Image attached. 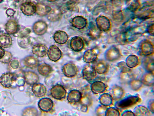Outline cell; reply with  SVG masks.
Listing matches in <instances>:
<instances>
[{
  "label": "cell",
  "mask_w": 154,
  "mask_h": 116,
  "mask_svg": "<svg viewBox=\"0 0 154 116\" xmlns=\"http://www.w3.org/2000/svg\"><path fill=\"white\" fill-rule=\"evenodd\" d=\"M140 97L136 95H129L122 98L115 104L116 107L121 110H125L131 108L141 101Z\"/></svg>",
  "instance_id": "6da1fadb"
},
{
  "label": "cell",
  "mask_w": 154,
  "mask_h": 116,
  "mask_svg": "<svg viewBox=\"0 0 154 116\" xmlns=\"http://www.w3.org/2000/svg\"><path fill=\"white\" fill-rule=\"evenodd\" d=\"M51 94L55 99L61 100L65 98L66 94V91L64 87L60 84H56L51 89Z\"/></svg>",
  "instance_id": "7a4b0ae2"
},
{
  "label": "cell",
  "mask_w": 154,
  "mask_h": 116,
  "mask_svg": "<svg viewBox=\"0 0 154 116\" xmlns=\"http://www.w3.org/2000/svg\"><path fill=\"white\" fill-rule=\"evenodd\" d=\"M95 21L97 27L100 31L106 32L109 30L111 22L106 17L102 15L98 16L96 19Z\"/></svg>",
  "instance_id": "3957f363"
},
{
  "label": "cell",
  "mask_w": 154,
  "mask_h": 116,
  "mask_svg": "<svg viewBox=\"0 0 154 116\" xmlns=\"http://www.w3.org/2000/svg\"><path fill=\"white\" fill-rule=\"evenodd\" d=\"M38 106L40 110L45 113L51 111L53 108L54 105L53 101L48 98H43L38 102Z\"/></svg>",
  "instance_id": "277c9868"
},
{
  "label": "cell",
  "mask_w": 154,
  "mask_h": 116,
  "mask_svg": "<svg viewBox=\"0 0 154 116\" xmlns=\"http://www.w3.org/2000/svg\"><path fill=\"white\" fill-rule=\"evenodd\" d=\"M47 55L50 60L56 62L61 58L62 52L58 47L53 45H51L48 49Z\"/></svg>",
  "instance_id": "5b68a950"
},
{
  "label": "cell",
  "mask_w": 154,
  "mask_h": 116,
  "mask_svg": "<svg viewBox=\"0 0 154 116\" xmlns=\"http://www.w3.org/2000/svg\"><path fill=\"white\" fill-rule=\"evenodd\" d=\"M121 56L120 51L117 48L111 47L106 51L105 57L106 60L109 62H114L119 60Z\"/></svg>",
  "instance_id": "8992f818"
},
{
  "label": "cell",
  "mask_w": 154,
  "mask_h": 116,
  "mask_svg": "<svg viewBox=\"0 0 154 116\" xmlns=\"http://www.w3.org/2000/svg\"><path fill=\"white\" fill-rule=\"evenodd\" d=\"M97 73L94 66L90 65L85 66L82 71L83 78L88 81L94 79L97 76Z\"/></svg>",
  "instance_id": "52a82bcc"
},
{
  "label": "cell",
  "mask_w": 154,
  "mask_h": 116,
  "mask_svg": "<svg viewBox=\"0 0 154 116\" xmlns=\"http://www.w3.org/2000/svg\"><path fill=\"white\" fill-rule=\"evenodd\" d=\"M63 73L66 77L72 78L77 74L78 69L77 66L72 63H67L64 64L62 68Z\"/></svg>",
  "instance_id": "ba28073f"
},
{
  "label": "cell",
  "mask_w": 154,
  "mask_h": 116,
  "mask_svg": "<svg viewBox=\"0 0 154 116\" xmlns=\"http://www.w3.org/2000/svg\"><path fill=\"white\" fill-rule=\"evenodd\" d=\"M140 49L141 53L144 56H149L154 53L153 45L151 42L147 40H144L142 42Z\"/></svg>",
  "instance_id": "9c48e42d"
},
{
  "label": "cell",
  "mask_w": 154,
  "mask_h": 116,
  "mask_svg": "<svg viewBox=\"0 0 154 116\" xmlns=\"http://www.w3.org/2000/svg\"><path fill=\"white\" fill-rule=\"evenodd\" d=\"M70 48L75 52L81 51L84 47V41L81 37L75 36L72 37L70 42Z\"/></svg>",
  "instance_id": "30bf717a"
},
{
  "label": "cell",
  "mask_w": 154,
  "mask_h": 116,
  "mask_svg": "<svg viewBox=\"0 0 154 116\" xmlns=\"http://www.w3.org/2000/svg\"><path fill=\"white\" fill-rule=\"evenodd\" d=\"M109 94L113 100L117 101L123 98L125 95V91L122 87L116 85L111 88Z\"/></svg>",
  "instance_id": "8fae6325"
},
{
  "label": "cell",
  "mask_w": 154,
  "mask_h": 116,
  "mask_svg": "<svg viewBox=\"0 0 154 116\" xmlns=\"http://www.w3.org/2000/svg\"><path fill=\"white\" fill-rule=\"evenodd\" d=\"M20 9L24 15L31 16L36 12V5L32 2H26L21 4Z\"/></svg>",
  "instance_id": "7c38bea8"
},
{
  "label": "cell",
  "mask_w": 154,
  "mask_h": 116,
  "mask_svg": "<svg viewBox=\"0 0 154 116\" xmlns=\"http://www.w3.org/2000/svg\"><path fill=\"white\" fill-rule=\"evenodd\" d=\"M34 32L38 35H42L47 31L48 25L44 21H39L35 22L32 27Z\"/></svg>",
  "instance_id": "4fadbf2b"
},
{
  "label": "cell",
  "mask_w": 154,
  "mask_h": 116,
  "mask_svg": "<svg viewBox=\"0 0 154 116\" xmlns=\"http://www.w3.org/2000/svg\"><path fill=\"white\" fill-rule=\"evenodd\" d=\"M14 79V74L8 72L3 73L0 78V83L4 87L9 88L12 85Z\"/></svg>",
  "instance_id": "5bb4252c"
},
{
  "label": "cell",
  "mask_w": 154,
  "mask_h": 116,
  "mask_svg": "<svg viewBox=\"0 0 154 116\" xmlns=\"http://www.w3.org/2000/svg\"><path fill=\"white\" fill-rule=\"evenodd\" d=\"M82 98V94L79 90L73 89L70 91L67 96L68 102L71 104H75L80 102Z\"/></svg>",
  "instance_id": "9a60e30c"
},
{
  "label": "cell",
  "mask_w": 154,
  "mask_h": 116,
  "mask_svg": "<svg viewBox=\"0 0 154 116\" xmlns=\"http://www.w3.org/2000/svg\"><path fill=\"white\" fill-rule=\"evenodd\" d=\"M48 50V47L44 45L37 44L33 46L32 52L34 54L38 57H43L47 54Z\"/></svg>",
  "instance_id": "2e32d148"
},
{
  "label": "cell",
  "mask_w": 154,
  "mask_h": 116,
  "mask_svg": "<svg viewBox=\"0 0 154 116\" xmlns=\"http://www.w3.org/2000/svg\"><path fill=\"white\" fill-rule=\"evenodd\" d=\"M32 91L36 97L42 98L45 95L47 89L43 84L37 83L32 85Z\"/></svg>",
  "instance_id": "e0dca14e"
},
{
  "label": "cell",
  "mask_w": 154,
  "mask_h": 116,
  "mask_svg": "<svg viewBox=\"0 0 154 116\" xmlns=\"http://www.w3.org/2000/svg\"><path fill=\"white\" fill-rule=\"evenodd\" d=\"M18 29L17 23L14 19H9L5 25V30L7 33L9 34H16L18 31Z\"/></svg>",
  "instance_id": "ac0fdd59"
},
{
  "label": "cell",
  "mask_w": 154,
  "mask_h": 116,
  "mask_svg": "<svg viewBox=\"0 0 154 116\" xmlns=\"http://www.w3.org/2000/svg\"><path fill=\"white\" fill-rule=\"evenodd\" d=\"M24 79L26 83L30 85L37 83L39 80V77L35 72L28 71L25 72Z\"/></svg>",
  "instance_id": "d6986e66"
},
{
  "label": "cell",
  "mask_w": 154,
  "mask_h": 116,
  "mask_svg": "<svg viewBox=\"0 0 154 116\" xmlns=\"http://www.w3.org/2000/svg\"><path fill=\"white\" fill-rule=\"evenodd\" d=\"M72 26L74 27L79 29L84 28L87 25V21L84 17L77 16L73 18L71 21Z\"/></svg>",
  "instance_id": "ffe728a7"
},
{
  "label": "cell",
  "mask_w": 154,
  "mask_h": 116,
  "mask_svg": "<svg viewBox=\"0 0 154 116\" xmlns=\"http://www.w3.org/2000/svg\"><path fill=\"white\" fill-rule=\"evenodd\" d=\"M106 89V84L100 81H96L93 82L91 85V91L95 94L103 93Z\"/></svg>",
  "instance_id": "44dd1931"
},
{
  "label": "cell",
  "mask_w": 154,
  "mask_h": 116,
  "mask_svg": "<svg viewBox=\"0 0 154 116\" xmlns=\"http://www.w3.org/2000/svg\"><path fill=\"white\" fill-rule=\"evenodd\" d=\"M53 38L56 43L60 44H63L67 42L68 36L65 32L60 30L56 31L54 33Z\"/></svg>",
  "instance_id": "7402d4cb"
},
{
  "label": "cell",
  "mask_w": 154,
  "mask_h": 116,
  "mask_svg": "<svg viewBox=\"0 0 154 116\" xmlns=\"http://www.w3.org/2000/svg\"><path fill=\"white\" fill-rule=\"evenodd\" d=\"M97 73L99 74L107 73L109 69V65L106 62L100 60L97 62L94 66Z\"/></svg>",
  "instance_id": "603a6c76"
},
{
  "label": "cell",
  "mask_w": 154,
  "mask_h": 116,
  "mask_svg": "<svg viewBox=\"0 0 154 116\" xmlns=\"http://www.w3.org/2000/svg\"><path fill=\"white\" fill-rule=\"evenodd\" d=\"M23 63L25 66L32 69L36 68L39 65L38 59L32 56L26 57L24 59Z\"/></svg>",
  "instance_id": "cb8c5ba5"
},
{
  "label": "cell",
  "mask_w": 154,
  "mask_h": 116,
  "mask_svg": "<svg viewBox=\"0 0 154 116\" xmlns=\"http://www.w3.org/2000/svg\"><path fill=\"white\" fill-rule=\"evenodd\" d=\"M97 55L93 49H89L86 51L83 55V60L87 63H92L95 61L97 58Z\"/></svg>",
  "instance_id": "d4e9b609"
},
{
  "label": "cell",
  "mask_w": 154,
  "mask_h": 116,
  "mask_svg": "<svg viewBox=\"0 0 154 116\" xmlns=\"http://www.w3.org/2000/svg\"><path fill=\"white\" fill-rule=\"evenodd\" d=\"M99 100L101 105L106 107H110L113 105V100L110 94H103L100 96Z\"/></svg>",
  "instance_id": "484cf974"
},
{
  "label": "cell",
  "mask_w": 154,
  "mask_h": 116,
  "mask_svg": "<svg viewBox=\"0 0 154 116\" xmlns=\"http://www.w3.org/2000/svg\"><path fill=\"white\" fill-rule=\"evenodd\" d=\"M141 81L145 85L151 86L153 85L154 83V73L147 72L144 73L142 76Z\"/></svg>",
  "instance_id": "4316f807"
},
{
  "label": "cell",
  "mask_w": 154,
  "mask_h": 116,
  "mask_svg": "<svg viewBox=\"0 0 154 116\" xmlns=\"http://www.w3.org/2000/svg\"><path fill=\"white\" fill-rule=\"evenodd\" d=\"M39 73L43 76H47L50 74L52 71V68L48 64L43 63L39 64L37 67Z\"/></svg>",
  "instance_id": "83f0119b"
},
{
  "label": "cell",
  "mask_w": 154,
  "mask_h": 116,
  "mask_svg": "<svg viewBox=\"0 0 154 116\" xmlns=\"http://www.w3.org/2000/svg\"><path fill=\"white\" fill-rule=\"evenodd\" d=\"M36 12L38 15L41 16H45L48 14L52 10L49 6L38 3L36 5Z\"/></svg>",
  "instance_id": "f1b7e54d"
},
{
  "label": "cell",
  "mask_w": 154,
  "mask_h": 116,
  "mask_svg": "<svg viewBox=\"0 0 154 116\" xmlns=\"http://www.w3.org/2000/svg\"><path fill=\"white\" fill-rule=\"evenodd\" d=\"M12 44V38L9 34H3L0 35V46L3 48H8Z\"/></svg>",
  "instance_id": "f546056e"
},
{
  "label": "cell",
  "mask_w": 154,
  "mask_h": 116,
  "mask_svg": "<svg viewBox=\"0 0 154 116\" xmlns=\"http://www.w3.org/2000/svg\"><path fill=\"white\" fill-rule=\"evenodd\" d=\"M133 112L135 116H149L151 112L146 107L141 105L136 106Z\"/></svg>",
  "instance_id": "4dcf8cb0"
},
{
  "label": "cell",
  "mask_w": 154,
  "mask_h": 116,
  "mask_svg": "<svg viewBox=\"0 0 154 116\" xmlns=\"http://www.w3.org/2000/svg\"><path fill=\"white\" fill-rule=\"evenodd\" d=\"M125 62L127 66L131 69L139 65V60L138 57L136 55H130L127 57Z\"/></svg>",
  "instance_id": "1f68e13d"
},
{
  "label": "cell",
  "mask_w": 154,
  "mask_h": 116,
  "mask_svg": "<svg viewBox=\"0 0 154 116\" xmlns=\"http://www.w3.org/2000/svg\"><path fill=\"white\" fill-rule=\"evenodd\" d=\"M142 66L147 72L154 73V65L153 59L147 58L144 59L142 63Z\"/></svg>",
  "instance_id": "d6a6232c"
},
{
  "label": "cell",
  "mask_w": 154,
  "mask_h": 116,
  "mask_svg": "<svg viewBox=\"0 0 154 116\" xmlns=\"http://www.w3.org/2000/svg\"><path fill=\"white\" fill-rule=\"evenodd\" d=\"M48 15V20L52 22L59 20L61 17V12L57 9L51 10Z\"/></svg>",
  "instance_id": "836d02e7"
},
{
  "label": "cell",
  "mask_w": 154,
  "mask_h": 116,
  "mask_svg": "<svg viewBox=\"0 0 154 116\" xmlns=\"http://www.w3.org/2000/svg\"><path fill=\"white\" fill-rule=\"evenodd\" d=\"M131 88L135 91H138L142 87L143 84L140 80L134 79L131 80L130 82Z\"/></svg>",
  "instance_id": "e575fe53"
},
{
  "label": "cell",
  "mask_w": 154,
  "mask_h": 116,
  "mask_svg": "<svg viewBox=\"0 0 154 116\" xmlns=\"http://www.w3.org/2000/svg\"><path fill=\"white\" fill-rule=\"evenodd\" d=\"M117 66L122 73H127L131 71V69L127 66L125 62H120L117 64Z\"/></svg>",
  "instance_id": "d590c367"
},
{
  "label": "cell",
  "mask_w": 154,
  "mask_h": 116,
  "mask_svg": "<svg viewBox=\"0 0 154 116\" xmlns=\"http://www.w3.org/2000/svg\"><path fill=\"white\" fill-rule=\"evenodd\" d=\"M38 112L37 110L33 107H29L25 109L23 113V116H37Z\"/></svg>",
  "instance_id": "8d00e7d4"
},
{
  "label": "cell",
  "mask_w": 154,
  "mask_h": 116,
  "mask_svg": "<svg viewBox=\"0 0 154 116\" xmlns=\"http://www.w3.org/2000/svg\"><path fill=\"white\" fill-rule=\"evenodd\" d=\"M120 113L119 110L113 107L107 108L106 111L105 116H120Z\"/></svg>",
  "instance_id": "74e56055"
},
{
  "label": "cell",
  "mask_w": 154,
  "mask_h": 116,
  "mask_svg": "<svg viewBox=\"0 0 154 116\" xmlns=\"http://www.w3.org/2000/svg\"><path fill=\"white\" fill-rule=\"evenodd\" d=\"M112 16L113 19L117 22H121L124 19L123 14L121 11L116 10L113 11Z\"/></svg>",
  "instance_id": "f35d334b"
},
{
  "label": "cell",
  "mask_w": 154,
  "mask_h": 116,
  "mask_svg": "<svg viewBox=\"0 0 154 116\" xmlns=\"http://www.w3.org/2000/svg\"><path fill=\"white\" fill-rule=\"evenodd\" d=\"M140 3L138 0H134L128 7V9L132 12H135L140 6Z\"/></svg>",
  "instance_id": "ab89813d"
},
{
  "label": "cell",
  "mask_w": 154,
  "mask_h": 116,
  "mask_svg": "<svg viewBox=\"0 0 154 116\" xmlns=\"http://www.w3.org/2000/svg\"><path fill=\"white\" fill-rule=\"evenodd\" d=\"M12 58V55L9 52L5 51L4 56L3 57L0 59V61L4 63H9Z\"/></svg>",
  "instance_id": "60d3db41"
},
{
  "label": "cell",
  "mask_w": 154,
  "mask_h": 116,
  "mask_svg": "<svg viewBox=\"0 0 154 116\" xmlns=\"http://www.w3.org/2000/svg\"><path fill=\"white\" fill-rule=\"evenodd\" d=\"M107 107L102 105H99L96 110V113L97 116H105Z\"/></svg>",
  "instance_id": "b9f144b4"
},
{
  "label": "cell",
  "mask_w": 154,
  "mask_h": 116,
  "mask_svg": "<svg viewBox=\"0 0 154 116\" xmlns=\"http://www.w3.org/2000/svg\"><path fill=\"white\" fill-rule=\"evenodd\" d=\"M30 32V30L28 28H25L22 30L18 34V36L21 38L25 37Z\"/></svg>",
  "instance_id": "7bdbcfd3"
},
{
  "label": "cell",
  "mask_w": 154,
  "mask_h": 116,
  "mask_svg": "<svg viewBox=\"0 0 154 116\" xmlns=\"http://www.w3.org/2000/svg\"><path fill=\"white\" fill-rule=\"evenodd\" d=\"M148 108L152 113L154 112V101L153 99L150 100L148 103Z\"/></svg>",
  "instance_id": "ee69618b"
},
{
  "label": "cell",
  "mask_w": 154,
  "mask_h": 116,
  "mask_svg": "<svg viewBox=\"0 0 154 116\" xmlns=\"http://www.w3.org/2000/svg\"><path fill=\"white\" fill-rule=\"evenodd\" d=\"M122 116H135L133 112L131 111L126 110L123 112L122 114Z\"/></svg>",
  "instance_id": "f6af8a7d"
},
{
  "label": "cell",
  "mask_w": 154,
  "mask_h": 116,
  "mask_svg": "<svg viewBox=\"0 0 154 116\" xmlns=\"http://www.w3.org/2000/svg\"><path fill=\"white\" fill-rule=\"evenodd\" d=\"M15 11L12 8H8L6 11V14L9 16H12L14 15Z\"/></svg>",
  "instance_id": "bcb514c9"
},
{
  "label": "cell",
  "mask_w": 154,
  "mask_h": 116,
  "mask_svg": "<svg viewBox=\"0 0 154 116\" xmlns=\"http://www.w3.org/2000/svg\"><path fill=\"white\" fill-rule=\"evenodd\" d=\"M154 24L150 25L147 27V31L150 34H154Z\"/></svg>",
  "instance_id": "7dc6e473"
},
{
  "label": "cell",
  "mask_w": 154,
  "mask_h": 116,
  "mask_svg": "<svg viewBox=\"0 0 154 116\" xmlns=\"http://www.w3.org/2000/svg\"><path fill=\"white\" fill-rule=\"evenodd\" d=\"M10 65L12 68L13 67L14 65H15L17 68H18L19 66V63L17 60H13L11 62Z\"/></svg>",
  "instance_id": "c3c4849f"
},
{
  "label": "cell",
  "mask_w": 154,
  "mask_h": 116,
  "mask_svg": "<svg viewBox=\"0 0 154 116\" xmlns=\"http://www.w3.org/2000/svg\"><path fill=\"white\" fill-rule=\"evenodd\" d=\"M5 53V50L1 46H0V59L2 58Z\"/></svg>",
  "instance_id": "681fc988"
},
{
  "label": "cell",
  "mask_w": 154,
  "mask_h": 116,
  "mask_svg": "<svg viewBox=\"0 0 154 116\" xmlns=\"http://www.w3.org/2000/svg\"><path fill=\"white\" fill-rule=\"evenodd\" d=\"M81 110L82 112H87L88 110V106L85 105L83 104L82 106Z\"/></svg>",
  "instance_id": "f907efd6"
},
{
  "label": "cell",
  "mask_w": 154,
  "mask_h": 116,
  "mask_svg": "<svg viewBox=\"0 0 154 116\" xmlns=\"http://www.w3.org/2000/svg\"><path fill=\"white\" fill-rule=\"evenodd\" d=\"M48 0L50 2H53L56 1L57 0Z\"/></svg>",
  "instance_id": "816d5d0a"
},
{
  "label": "cell",
  "mask_w": 154,
  "mask_h": 116,
  "mask_svg": "<svg viewBox=\"0 0 154 116\" xmlns=\"http://www.w3.org/2000/svg\"><path fill=\"white\" fill-rule=\"evenodd\" d=\"M4 0H0V3H1Z\"/></svg>",
  "instance_id": "f5cc1de1"
}]
</instances>
